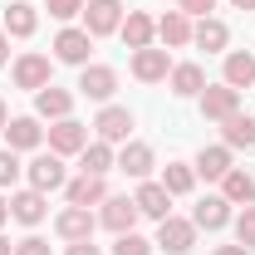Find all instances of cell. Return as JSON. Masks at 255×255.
I'll use <instances>...</instances> for the list:
<instances>
[{"label":"cell","instance_id":"obj_1","mask_svg":"<svg viewBox=\"0 0 255 255\" xmlns=\"http://www.w3.org/2000/svg\"><path fill=\"white\" fill-rule=\"evenodd\" d=\"M157 246L167 255H187L196 246V226L182 221V216H167V221H157Z\"/></svg>","mask_w":255,"mask_h":255},{"label":"cell","instance_id":"obj_2","mask_svg":"<svg viewBox=\"0 0 255 255\" xmlns=\"http://www.w3.org/2000/svg\"><path fill=\"white\" fill-rule=\"evenodd\" d=\"M118 25H123V5H118V0H89V5H84V30L94 34H113L118 30Z\"/></svg>","mask_w":255,"mask_h":255},{"label":"cell","instance_id":"obj_3","mask_svg":"<svg viewBox=\"0 0 255 255\" xmlns=\"http://www.w3.org/2000/svg\"><path fill=\"white\" fill-rule=\"evenodd\" d=\"M172 74V59H167V49H132V79H142V84H162Z\"/></svg>","mask_w":255,"mask_h":255},{"label":"cell","instance_id":"obj_4","mask_svg":"<svg viewBox=\"0 0 255 255\" xmlns=\"http://www.w3.org/2000/svg\"><path fill=\"white\" fill-rule=\"evenodd\" d=\"M137 216H142V211H137V201H132V196H108V201H103V216H98V221L108 226L113 236H128V231L137 226Z\"/></svg>","mask_w":255,"mask_h":255},{"label":"cell","instance_id":"obj_5","mask_svg":"<svg viewBox=\"0 0 255 255\" xmlns=\"http://www.w3.org/2000/svg\"><path fill=\"white\" fill-rule=\"evenodd\" d=\"M201 113H206V118H216V123H226L231 113H241V89H231V84L201 89Z\"/></svg>","mask_w":255,"mask_h":255},{"label":"cell","instance_id":"obj_6","mask_svg":"<svg viewBox=\"0 0 255 255\" xmlns=\"http://www.w3.org/2000/svg\"><path fill=\"white\" fill-rule=\"evenodd\" d=\"M113 89H118V74L108 69V64H84V74H79V94L84 98H113Z\"/></svg>","mask_w":255,"mask_h":255},{"label":"cell","instance_id":"obj_7","mask_svg":"<svg viewBox=\"0 0 255 255\" xmlns=\"http://www.w3.org/2000/svg\"><path fill=\"white\" fill-rule=\"evenodd\" d=\"M89 49H94V34L89 30H59L54 34V54H59L64 64H89Z\"/></svg>","mask_w":255,"mask_h":255},{"label":"cell","instance_id":"obj_8","mask_svg":"<svg viewBox=\"0 0 255 255\" xmlns=\"http://www.w3.org/2000/svg\"><path fill=\"white\" fill-rule=\"evenodd\" d=\"M49 147H54V152H84V147H89V128L84 123H74V118H59V123L49 128Z\"/></svg>","mask_w":255,"mask_h":255},{"label":"cell","instance_id":"obj_9","mask_svg":"<svg viewBox=\"0 0 255 255\" xmlns=\"http://www.w3.org/2000/svg\"><path fill=\"white\" fill-rule=\"evenodd\" d=\"M132 201H137V211L152 216V221H167V216H172V191L162 187V182H142Z\"/></svg>","mask_w":255,"mask_h":255},{"label":"cell","instance_id":"obj_10","mask_svg":"<svg viewBox=\"0 0 255 255\" xmlns=\"http://www.w3.org/2000/svg\"><path fill=\"white\" fill-rule=\"evenodd\" d=\"M49 74H54V64L44 59V54H25V59L15 64V84L20 89H34V94L49 89Z\"/></svg>","mask_w":255,"mask_h":255},{"label":"cell","instance_id":"obj_11","mask_svg":"<svg viewBox=\"0 0 255 255\" xmlns=\"http://www.w3.org/2000/svg\"><path fill=\"white\" fill-rule=\"evenodd\" d=\"M30 187H34V191L64 187V162H59V152H44V157L30 162Z\"/></svg>","mask_w":255,"mask_h":255},{"label":"cell","instance_id":"obj_12","mask_svg":"<svg viewBox=\"0 0 255 255\" xmlns=\"http://www.w3.org/2000/svg\"><path fill=\"white\" fill-rule=\"evenodd\" d=\"M94 128H98V137H103V142H128V132H132V113L113 103V108H103V113H98Z\"/></svg>","mask_w":255,"mask_h":255},{"label":"cell","instance_id":"obj_13","mask_svg":"<svg viewBox=\"0 0 255 255\" xmlns=\"http://www.w3.org/2000/svg\"><path fill=\"white\" fill-rule=\"evenodd\" d=\"M118 34H123L128 49H147V44H152V34H157V25H152L142 10H128V20L118 25Z\"/></svg>","mask_w":255,"mask_h":255},{"label":"cell","instance_id":"obj_14","mask_svg":"<svg viewBox=\"0 0 255 255\" xmlns=\"http://www.w3.org/2000/svg\"><path fill=\"white\" fill-rule=\"evenodd\" d=\"M59 236L64 241H94V216H89V206H69V211H59Z\"/></svg>","mask_w":255,"mask_h":255},{"label":"cell","instance_id":"obj_15","mask_svg":"<svg viewBox=\"0 0 255 255\" xmlns=\"http://www.w3.org/2000/svg\"><path fill=\"white\" fill-rule=\"evenodd\" d=\"M69 108H74V94H69V89H54V84H49V89L34 94V113H39V118H54V123H59V118H69Z\"/></svg>","mask_w":255,"mask_h":255},{"label":"cell","instance_id":"obj_16","mask_svg":"<svg viewBox=\"0 0 255 255\" xmlns=\"http://www.w3.org/2000/svg\"><path fill=\"white\" fill-rule=\"evenodd\" d=\"M64 196H69V206H103V201H108V187H103V177H89V172H84L79 182H69Z\"/></svg>","mask_w":255,"mask_h":255},{"label":"cell","instance_id":"obj_17","mask_svg":"<svg viewBox=\"0 0 255 255\" xmlns=\"http://www.w3.org/2000/svg\"><path fill=\"white\" fill-rule=\"evenodd\" d=\"M44 211H49V206H44V191H20V196H10V216H15V221H25V226H39L44 221Z\"/></svg>","mask_w":255,"mask_h":255},{"label":"cell","instance_id":"obj_18","mask_svg":"<svg viewBox=\"0 0 255 255\" xmlns=\"http://www.w3.org/2000/svg\"><path fill=\"white\" fill-rule=\"evenodd\" d=\"M118 172H128V177L142 182V177L152 172V147H147V142H128L123 152H118Z\"/></svg>","mask_w":255,"mask_h":255},{"label":"cell","instance_id":"obj_19","mask_svg":"<svg viewBox=\"0 0 255 255\" xmlns=\"http://www.w3.org/2000/svg\"><path fill=\"white\" fill-rule=\"evenodd\" d=\"M5 137H10V152H25V147H39L44 128L34 123V118H10L5 123Z\"/></svg>","mask_w":255,"mask_h":255},{"label":"cell","instance_id":"obj_20","mask_svg":"<svg viewBox=\"0 0 255 255\" xmlns=\"http://www.w3.org/2000/svg\"><path fill=\"white\" fill-rule=\"evenodd\" d=\"M191 172L206 177V182H221L226 172H231V147H201V157H196Z\"/></svg>","mask_w":255,"mask_h":255},{"label":"cell","instance_id":"obj_21","mask_svg":"<svg viewBox=\"0 0 255 255\" xmlns=\"http://www.w3.org/2000/svg\"><path fill=\"white\" fill-rule=\"evenodd\" d=\"M157 34H162V44L182 49V44H191V20L182 15V10H167V15L157 20Z\"/></svg>","mask_w":255,"mask_h":255},{"label":"cell","instance_id":"obj_22","mask_svg":"<svg viewBox=\"0 0 255 255\" xmlns=\"http://www.w3.org/2000/svg\"><path fill=\"white\" fill-rule=\"evenodd\" d=\"M221 196H226V201L251 206V201H255V177H251V172H241V167H231V172L221 177Z\"/></svg>","mask_w":255,"mask_h":255},{"label":"cell","instance_id":"obj_23","mask_svg":"<svg viewBox=\"0 0 255 255\" xmlns=\"http://www.w3.org/2000/svg\"><path fill=\"white\" fill-rule=\"evenodd\" d=\"M34 25H39V15L30 10V0H15V5H5V34L25 39V34H34Z\"/></svg>","mask_w":255,"mask_h":255},{"label":"cell","instance_id":"obj_24","mask_svg":"<svg viewBox=\"0 0 255 255\" xmlns=\"http://www.w3.org/2000/svg\"><path fill=\"white\" fill-rule=\"evenodd\" d=\"M201 89H206L201 64H177V69H172V94H177V98H196Z\"/></svg>","mask_w":255,"mask_h":255},{"label":"cell","instance_id":"obj_25","mask_svg":"<svg viewBox=\"0 0 255 255\" xmlns=\"http://www.w3.org/2000/svg\"><path fill=\"white\" fill-rule=\"evenodd\" d=\"M226 221H231V201L226 196H206L196 206V216H191V226H206V231H221Z\"/></svg>","mask_w":255,"mask_h":255},{"label":"cell","instance_id":"obj_26","mask_svg":"<svg viewBox=\"0 0 255 255\" xmlns=\"http://www.w3.org/2000/svg\"><path fill=\"white\" fill-rule=\"evenodd\" d=\"M191 39H196V44H201L206 54H221V49H226V39H231V30H226L221 20H211V15H206V20H201V25L191 30Z\"/></svg>","mask_w":255,"mask_h":255},{"label":"cell","instance_id":"obj_27","mask_svg":"<svg viewBox=\"0 0 255 255\" xmlns=\"http://www.w3.org/2000/svg\"><path fill=\"white\" fill-rule=\"evenodd\" d=\"M221 132H226V147H251L255 142V118L251 113H231L221 123Z\"/></svg>","mask_w":255,"mask_h":255},{"label":"cell","instance_id":"obj_28","mask_svg":"<svg viewBox=\"0 0 255 255\" xmlns=\"http://www.w3.org/2000/svg\"><path fill=\"white\" fill-rule=\"evenodd\" d=\"M226 84L231 89H251L255 84V54H226Z\"/></svg>","mask_w":255,"mask_h":255},{"label":"cell","instance_id":"obj_29","mask_svg":"<svg viewBox=\"0 0 255 255\" xmlns=\"http://www.w3.org/2000/svg\"><path fill=\"white\" fill-rule=\"evenodd\" d=\"M79 167H84L89 177H103V172H113V152H108V142H89V147L79 152Z\"/></svg>","mask_w":255,"mask_h":255},{"label":"cell","instance_id":"obj_30","mask_svg":"<svg viewBox=\"0 0 255 255\" xmlns=\"http://www.w3.org/2000/svg\"><path fill=\"white\" fill-rule=\"evenodd\" d=\"M191 182H196V172H191L187 162H167V172H162V187L172 191V196H182V191H191Z\"/></svg>","mask_w":255,"mask_h":255},{"label":"cell","instance_id":"obj_31","mask_svg":"<svg viewBox=\"0 0 255 255\" xmlns=\"http://www.w3.org/2000/svg\"><path fill=\"white\" fill-rule=\"evenodd\" d=\"M236 241H241L246 251H255V201L241 211V216H236Z\"/></svg>","mask_w":255,"mask_h":255},{"label":"cell","instance_id":"obj_32","mask_svg":"<svg viewBox=\"0 0 255 255\" xmlns=\"http://www.w3.org/2000/svg\"><path fill=\"white\" fill-rule=\"evenodd\" d=\"M113 255H152V246H147L142 236H132V231H128V236H118V246H113Z\"/></svg>","mask_w":255,"mask_h":255},{"label":"cell","instance_id":"obj_33","mask_svg":"<svg viewBox=\"0 0 255 255\" xmlns=\"http://www.w3.org/2000/svg\"><path fill=\"white\" fill-rule=\"evenodd\" d=\"M79 10H84V0H49V15L54 20H74Z\"/></svg>","mask_w":255,"mask_h":255},{"label":"cell","instance_id":"obj_34","mask_svg":"<svg viewBox=\"0 0 255 255\" xmlns=\"http://www.w3.org/2000/svg\"><path fill=\"white\" fill-rule=\"evenodd\" d=\"M20 177V162H15V152H0V187H10Z\"/></svg>","mask_w":255,"mask_h":255},{"label":"cell","instance_id":"obj_35","mask_svg":"<svg viewBox=\"0 0 255 255\" xmlns=\"http://www.w3.org/2000/svg\"><path fill=\"white\" fill-rule=\"evenodd\" d=\"M15 255H49V241H39V236H25V241L15 246Z\"/></svg>","mask_w":255,"mask_h":255},{"label":"cell","instance_id":"obj_36","mask_svg":"<svg viewBox=\"0 0 255 255\" xmlns=\"http://www.w3.org/2000/svg\"><path fill=\"white\" fill-rule=\"evenodd\" d=\"M177 5H182V15H201V20L216 10V0H177Z\"/></svg>","mask_w":255,"mask_h":255},{"label":"cell","instance_id":"obj_37","mask_svg":"<svg viewBox=\"0 0 255 255\" xmlns=\"http://www.w3.org/2000/svg\"><path fill=\"white\" fill-rule=\"evenodd\" d=\"M69 255H103V251H98L94 241H74V246H69Z\"/></svg>","mask_w":255,"mask_h":255},{"label":"cell","instance_id":"obj_38","mask_svg":"<svg viewBox=\"0 0 255 255\" xmlns=\"http://www.w3.org/2000/svg\"><path fill=\"white\" fill-rule=\"evenodd\" d=\"M216 255H251V251H246V246L236 241V246H216Z\"/></svg>","mask_w":255,"mask_h":255},{"label":"cell","instance_id":"obj_39","mask_svg":"<svg viewBox=\"0 0 255 255\" xmlns=\"http://www.w3.org/2000/svg\"><path fill=\"white\" fill-rule=\"evenodd\" d=\"M10 221V201H5V196H0V226Z\"/></svg>","mask_w":255,"mask_h":255},{"label":"cell","instance_id":"obj_40","mask_svg":"<svg viewBox=\"0 0 255 255\" xmlns=\"http://www.w3.org/2000/svg\"><path fill=\"white\" fill-rule=\"evenodd\" d=\"M231 5H236V10H255V0H231Z\"/></svg>","mask_w":255,"mask_h":255},{"label":"cell","instance_id":"obj_41","mask_svg":"<svg viewBox=\"0 0 255 255\" xmlns=\"http://www.w3.org/2000/svg\"><path fill=\"white\" fill-rule=\"evenodd\" d=\"M10 251H15V246H10V241H5V236H0V255H10Z\"/></svg>","mask_w":255,"mask_h":255},{"label":"cell","instance_id":"obj_42","mask_svg":"<svg viewBox=\"0 0 255 255\" xmlns=\"http://www.w3.org/2000/svg\"><path fill=\"white\" fill-rule=\"evenodd\" d=\"M5 49H10V44H5V34H0V64H5Z\"/></svg>","mask_w":255,"mask_h":255},{"label":"cell","instance_id":"obj_43","mask_svg":"<svg viewBox=\"0 0 255 255\" xmlns=\"http://www.w3.org/2000/svg\"><path fill=\"white\" fill-rule=\"evenodd\" d=\"M0 128H5V103H0Z\"/></svg>","mask_w":255,"mask_h":255}]
</instances>
